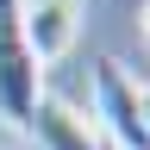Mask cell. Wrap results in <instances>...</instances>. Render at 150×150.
I'll list each match as a JSON object with an SVG mask.
<instances>
[{"label": "cell", "instance_id": "obj_4", "mask_svg": "<svg viewBox=\"0 0 150 150\" xmlns=\"http://www.w3.org/2000/svg\"><path fill=\"white\" fill-rule=\"evenodd\" d=\"M25 138L38 144V150H100V138H94V125L81 119L75 106H63V100H38V112H31V125H25Z\"/></svg>", "mask_w": 150, "mask_h": 150}, {"label": "cell", "instance_id": "obj_2", "mask_svg": "<svg viewBox=\"0 0 150 150\" xmlns=\"http://www.w3.org/2000/svg\"><path fill=\"white\" fill-rule=\"evenodd\" d=\"M94 119H100V131H106L119 150H150V131H144V88L131 81L112 56L94 63Z\"/></svg>", "mask_w": 150, "mask_h": 150}, {"label": "cell", "instance_id": "obj_6", "mask_svg": "<svg viewBox=\"0 0 150 150\" xmlns=\"http://www.w3.org/2000/svg\"><path fill=\"white\" fill-rule=\"evenodd\" d=\"M144 131H150V88H144Z\"/></svg>", "mask_w": 150, "mask_h": 150}, {"label": "cell", "instance_id": "obj_1", "mask_svg": "<svg viewBox=\"0 0 150 150\" xmlns=\"http://www.w3.org/2000/svg\"><path fill=\"white\" fill-rule=\"evenodd\" d=\"M38 100H44V69H38V56L25 44L19 0H0V119L13 131H25Z\"/></svg>", "mask_w": 150, "mask_h": 150}, {"label": "cell", "instance_id": "obj_5", "mask_svg": "<svg viewBox=\"0 0 150 150\" xmlns=\"http://www.w3.org/2000/svg\"><path fill=\"white\" fill-rule=\"evenodd\" d=\"M138 31L150 38V0H144V6H138Z\"/></svg>", "mask_w": 150, "mask_h": 150}, {"label": "cell", "instance_id": "obj_3", "mask_svg": "<svg viewBox=\"0 0 150 150\" xmlns=\"http://www.w3.org/2000/svg\"><path fill=\"white\" fill-rule=\"evenodd\" d=\"M81 13H88V0H19V25H25V44L38 56V69H50L75 44Z\"/></svg>", "mask_w": 150, "mask_h": 150}]
</instances>
